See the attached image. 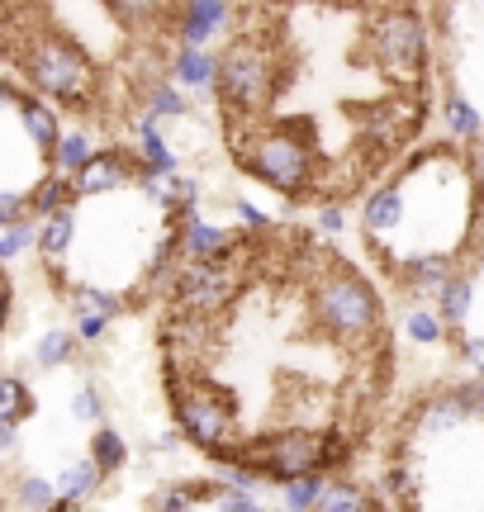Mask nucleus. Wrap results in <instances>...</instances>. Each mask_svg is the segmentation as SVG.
Returning <instances> with one entry per match:
<instances>
[{"mask_svg":"<svg viewBox=\"0 0 484 512\" xmlns=\"http://www.w3.org/2000/svg\"><path fill=\"white\" fill-rule=\"evenodd\" d=\"M371 62L394 81H413L428 62V24L413 10V0H390L380 15L371 19V34H366Z\"/></svg>","mask_w":484,"mask_h":512,"instance_id":"obj_3","label":"nucleus"},{"mask_svg":"<svg viewBox=\"0 0 484 512\" xmlns=\"http://www.w3.org/2000/svg\"><path fill=\"white\" fill-rule=\"evenodd\" d=\"M138 162L148 176H176V152L162 138V119L157 114H138Z\"/></svg>","mask_w":484,"mask_h":512,"instance_id":"obj_15","label":"nucleus"},{"mask_svg":"<svg viewBox=\"0 0 484 512\" xmlns=\"http://www.w3.org/2000/svg\"><path fill=\"white\" fill-rule=\"evenodd\" d=\"M5 323H10V285L0 280V328H5Z\"/></svg>","mask_w":484,"mask_h":512,"instance_id":"obj_46","label":"nucleus"},{"mask_svg":"<svg viewBox=\"0 0 484 512\" xmlns=\"http://www.w3.org/2000/svg\"><path fill=\"white\" fill-rule=\"evenodd\" d=\"M233 209H238V219L247 223V228H271V214H261L257 204H247V200H233Z\"/></svg>","mask_w":484,"mask_h":512,"instance_id":"obj_41","label":"nucleus"},{"mask_svg":"<svg viewBox=\"0 0 484 512\" xmlns=\"http://www.w3.org/2000/svg\"><path fill=\"white\" fill-rule=\"evenodd\" d=\"M214 76H219V57L200 48V43H181L176 53H171V81L181 86V91H200L209 95L214 91Z\"/></svg>","mask_w":484,"mask_h":512,"instance_id":"obj_12","label":"nucleus"},{"mask_svg":"<svg viewBox=\"0 0 484 512\" xmlns=\"http://www.w3.org/2000/svg\"><path fill=\"white\" fill-rule=\"evenodd\" d=\"M470 176H475V185L484 190V147L475 152V157H470Z\"/></svg>","mask_w":484,"mask_h":512,"instance_id":"obj_45","label":"nucleus"},{"mask_svg":"<svg viewBox=\"0 0 484 512\" xmlns=\"http://www.w3.org/2000/svg\"><path fill=\"white\" fill-rule=\"evenodd\" d=\"M15 494L29 512H48L53 508V498H57V484H48V479H38V475H24Z\"/></svg>","mask_w":484,"mask_h":512,"instance_id":"obj_35","label":"nucleus"},{"mask_svg":"<svg viewBox=\"0 0 484 512\" xmlns=\"http://www.w3.org/2000/svg\"><path fill=\"white\" fill-rule=\"evenodd\" d=\"M233 460L252 465L261 479L290 484L299 475H314V470L333 465V437L328 432H309V427H285V432H271L261 441H247V451H238Z\"/></svg>","mask_w":484,"mask_h":512,"instance_id":"obj_4","label":"nucleus"},{"mask_svg":"<svg viewBox=\"0 0 484 512\" xmlns=\"http://www.w3.org/2000/svg\"><path fill=\"white\" fill-rule=\"evenodd\" d=\"M242 275L228 266V256L219 261H186L176 271V304L190 313H219L238 294Z\"/></svg>","mask_w":484,"mask_h":512,"instance_id":"obj_7","label":"nucleus"},{"mask_svg":"<svg viewBox=\"0 0 484 512\" xmlns=\"http://www.w3.org/2000/svg\"><path fill=\"white\" fill-rule=\"evenodd\" d=\"M29 219V195H15V190H0V228L5 223Z\"/></svg>","mask_w":484,"mask_h":512,"instance_id":"obj_36","label":"nucleus"},{"mask_svg":"<svg viewBox=\"0 0 484 512\" xmlns=\"http://www.w3.org/2000/svg\"><path fill=\"white\" fill-rule=\"evenodd\" d=\"M466 361L475 366V375L484 380V337H470V342H466Z\"/></svg>","mask_w":484,"mask_h":512,"instance_id":"obj_43","label":"nucleus"},{"mask_svg":"<svg viewBox=\"0 0 484 512\" xmlns=\"http://www.w3.org/2000/svg\"><path fill=\"white\" fill-rule=\"evenodd\" d=\"M91 460L100 465V475H114V470L129 465V446H124V437H119L114 427H95L91 432Z\"/></svg>","mask_w":484,"mask_h":512,"instance_id":"obj_25","label":"nucleus"},{"mask_svg":"<svg viewBox=\"0 0 484 512\" xmlns=\"http://www.w3.org/2000/svg\"><path fill=\"white\" fill-rule=\"evenodd\" d=\"M456 394H461V399H466L470 418H475V413H484V384H461V389H456Z\"/></svg>","mask_w":484,"mask_h":512,"instance_id":"obj_42","label":"nucleus"},{"mask_svg":"<svg viewBox=\"0 0 484 512\" xmlns=\"http://www.w3.org/2000/svg\"><path fill=\"white\" fill-rule=\"evenodd\" d=\"M314 512H366V494L356 484H347V479H333V484H323Z\"/></svg>","mask_w":484,"mask_h":512,"instance_id":"obj_31","label":"nucleus"},{"mask_svg":"<svg viewBox=\"0 0 484 512\" xmlns=\"http://www.w3.org/2000/svg\"><path fill=\"white\" fill-rule=\"evenodd\" d=\"M176 418H181V432H186L195 446L205 451H224L228 441V413L219 408V399H205V394H176Z\"/></svg>","mask_w":484,"mask_h":512,"instance_id":"obj_9","label":"nucleus"},{"mask_svg":"<svg viewBox=\"0 0 484 512\" xmlns=\"http://www.w3.org/2000/svg\"><path fill=\"white\" fill-rule=\"evenodd\" d=\"M233 242H238V233H228V228H219V223L200 219L195 209H186L181 233H176V247H181L186 261H219V256L233 252Z\"/></svg>","mask_w":484,"mask_h":512,"instance_id":"obj_10","label":"nucleus"},{"mask_svg":"<svg viewBox=\"0 0 484 512\" xmlns=\"http://www.w3.org/2000/svg\"><path fill=\"white\" fill-rule=\"evenodd\" d=\"M15 427H19V422H5V418H0V451H10V446H15Z\"/></svg>","mask_w":484,"mask_h":512,"instance_id":"obj_44","label":"nucleus"},{"mask_svg":"<svg viewBox=\"0 0 484 512\" xmlns=\"http://www.w3.org/2000/svg\"><path fill=\"white\" fill-rule=\"evenodd\" d=\"M76 347H81V337H76V332L53 328V332H43V337H38L34 361H38L43 370H57V366H67V361H72Z\"/></svg>","mask_w":484,"mask_h":512,"instance_id":"obj_26","label":"nucleus"},{"mask_svg":"<svg viewBox=\"0 0 484 512\" xmlns=\"http://www.w3.org/2000/svg\"><path fill=\"white\" fill-rule=\"evenodd\" d=\"M100 5L124 29H152V24H162V15H167V0H100Z\"/></svg>","mask_w":484,"mask_h":512,"instance_id":"obj_22","label":"nucleus"},{"mask_svg":"<svg viewBox=\"0 0 484 512\" xmlns=\"http://www.w3.org/2000/svg\"><path fill=\"white\" fill-rule=\"evenodd\" d=\"M214 508L219 512H266L257 489H238V484H219V489H214Z\"/></svg>","mask_w":484,"mask_h":512,"instance_id":"obj_34","label":"nucleus"},{"mask_svg":"<svg viewBox=\"0 0 484 512\" xmlns=\"http://www.w3.org/2000/svg\"><path fill=\"white\" fill-rule=\"evenodd\" d=\"M95 157V143H91V133H81V128H72V133H62L53 147V171H62V176H76L81 166Z\"/></svg>","mask_w":484,"mask_h":512,"instance_id":"obj_23","label":"nucleus"},{"mask_svg":"<svg viewBox=\"0 0 484 512\" xmlns=\"http://www.w3.org/2000/svg\"><path fill=\"white\" fill-rule=\"evenodd\" d=\"M138 171H143L138 152H129V147H105V152H95L91 162H86V166H81V171L72 176L76 200H91V195H110V190H124L129 181H138Z\"/></svg>","mask_w":484,"mask_h":512,"instance_id":"obj_8","label":"nucleus"},{"mask_svg":"<svg viewBox=\"0 0 484 512\" xmlns=\"http://www.w3.org/2000/svg\"><path fill=\"white\" fill-rule=\"evenodd\" d=\"M34 242H38V223L34 219L5 223V228H0V261H15V256L29 252Z\"/></svg>","mask_w":484,"mask_h":512,"instance_id":"obj_33","label":"nucleus"},{"mask_svg":"<svg viewBox=\"0 0 484 512\" xmlns=\"http://www.w3.org/2000/svg\"><path fill=\"white\" fill-rule=\"evenodd\" d=\"M143 91H148V114H157V119H186V114H190L186 91H181L176 81H167V76L148 81Z\"/></svg>","mask_w":484,"mask_h":512,"instance_id":"obj_24","label":"nucleus"},{"mask_svg":"<svg viewBox=\"0 0 484 512\" xmlns=\"http://www.w3.org/2000/svg\"><path fill=\"white\" fill-rule=\"evenodd\" d=\"M100 479L105 475H100V465H95V460H76V465H67V470L57 475V494L81 503V498H91L95 489H100Z\"/></svg>","mask_w":484,"mask_h":512,"instance_id":"obj_27","label":"nucleus"},{"mask_svg":"<svg viewBox=\"0 0 484 512\" xmlns=\"http://www.w3.org/2000/svg\"><path fill=\"white\" fill-rule=\"evenodd\" d=\"M72 204H76V185H72V176H62V171L43 176V181L29 190V214H34V219H48V214L72 209Z\"/></svg>","mask_w":484,"mask_h":512,"instance_id":"obj_18","label":"nucleus"},{"mask_svg":"<svg viewBox=\"0 0 484 512\" xmlns=\"http://www.w3.org/2000/svg\"><path fill=\"white\" fill-rule=\"evenodd\" d=\"M0 418L5 422L34 418V394H29V384L19 380V375H5V380H0Z\"/></svg>","mask_w":484,"mask_h":512,"instance_id":"obj_29","label":"nucleus"},{"mask_svg":"<svg viewBox=\"0 0 484 512\" xmlns=\"http://www.w3.org/2000/svg\"><path fill=\"white\" fill-rule=\"evenodd\" d=\"M157 512H195V489H167Z\"/></svg>","mask_w":484,"mask_h":512,"instance_id":"obj_40","label":"nucleus"},{"mask_svg":"<svg viewBox=\"0 0 484 512\" xmlns=\"http://www.w3.org/2000/svg\"><path fill=\"white\" fill-rule=\"evenodd\" d=\"M470 418V408H466V399L451 389V394H437V399H428L423 403V413H418V427L423 432H451V427H461V422Z\"/></svg>","mask_w":484,"mask_h":512,"instance_id":"obj_21","label":"nucleus"},{"mask_svg":"<svg viewBox=\"0 0 484 512\" xmlns=\"http://www.w3.org/2000/svg\"><path fill=\"white\" fill-rule=\"evenodd\" d=\"M48 512H81V503H76V498H62V494H57Z\"/></svg>","mask_w":484,"mask_h":512,"instance_id":"obj_47","label":"nucleus"},{"mask_svg":"<svg viewBox=\"0 0 484 512\" xmlns=\"http://www.w3.org/2000/svg\"><path fill=\"white\" fill-rule=\"evenodd\" d=\"M15 110H19V119H24V133H29V143H34L43 157H53L57 138H62V124H57L53 105H48L43 95H34V91H19Z\"/></svg>","mask_w":484,"mask_h":512,"instance_id":"obj_13","label":"nucleus"},{"mask_svg":"<svg viewBox=\"0 0 484 512\" xmlns=\"http://www.w3.org/2000/svg\"><path fill=\"white\" fill-rule=\"evenodd\" d=\"M72 238H76V214L72 209H57L48 219L38 223V252L48 256V261H62V256L72 252Z\"/></svg>","mask_w":484,"mask_h":512,"instance_id":"obj_20","label":"nucleus"},{"mask_svg":"<svg viewBox=\"0 0 484 512\" xmlns=\"http://www.w3.org/2000/svg\"><path fill=\"white\" fill-rule=\"evenodd\" d=\"M110 328V318H100V313H76V337L81 342H100Z\"/></svg>","mask_w":484,"mask_h":512,"instance_id":"obj_38","label":"nucleus"},{"mask_svg":"<svg viewBox=\"0 0 484 512\" xmlns=\"http://www.w3.org/2000/svg\"><path fill=\"white\" fill-rule=\"evenodd\" d=\"M333 5H352L356 10V5H375V0H333Z\"/></svg>","mask_w":484,"mask_h":512,"instance_id":"obj_48","label":"nucleus"},{"mask_svg":"<svg viewBox=\"0 0 484 512\" xmlns=\"http://www.w3.org/2000/svg\"><path fill=\"white\" fill-rule=\"evenodd\" d=\"M451 275V256L447 252H409L404 256V266H399V280L413 285V290H437L442 280Z\"/></svg>","mask_w":484,"mask_h":512,"instance_id":"obj_17","label":"nucleus"},{"mask_svg":"<svg viewBox=\"0 0 484 512\" xmlns=\"http://www.w3.org/2000/svg\"><path fill=\"white\" fill-rule=\"evenodd\" d=\"M276 57L257 48V43H228V53L219 57V76H214V91L224 100L233 114H257L271 105V95H276Z\"/></svg>","mask_w":484,"mask_h":512,"instance_id":"obj_6","label":"nucleus"},{"mask_svg":"<svg viewBox=\"0 0 484 512\" xmlns=\"http://www.w3.org/2000/svg\"><path fill=\"white\" fill-rule=\"evenodd\" d=\"M442 124H447V133L456 143H475L484 133V114L475 110L461 91H447V100H442Z\"/></svg>","mask_w":484,"mask_h":512,"instance_id":"obj_19","label":"nucleus"},{"mask_svg":"<svg viewBox=\"0 0 484 512\" xmlns=\"http://www.w3.org/2000/svg\"><path fill=\"white\" fill-rule=\"evenodd\" d=\"M475 309V280L461 271H451L442 285H437V318L447 323V328H461Z\"/></svg>","mask_w":484,"mask_h":512,"instance_id":"obj_16","label":"nucleus"},{"mask_svg":"<svg viewBox=\"0 0 484 512\" xmlns=\"http://www.w3.org/2000/svg\"><path fill=\"white\" fill-rule=\"evenodd\" d=\"M72 309L76 313H100V318H119L124 313V299L100 285H72Z\"/></svg>","mask_w":484,"mask_h":512,"instance_id":"obj_30","label":"nucleus"},{"mask_svg":"<svg viewBox=\"0 0 484 512\" xmlns=\"http://www.w3.org/2000/svg\"><path fill=\"white\" fill-rule=\"evenodd\" d=\"M228 29V0H181L176 5V43H200L219 38Z\"/></svg>","mask_w":484,"mask_h":512,"instance_id":"obj_11","label":"nucleus"},{"mask_svg":"<svg viewBox=\"0 0 484 512\" xmlns=\"http://www.w3.org/2000/svg\"><path fill=\"white\" fill-rule=\"evenodd\" d=\"M404 332H409V342H418V347H437L447 337V323L428 309H409L404 313Z\"/></svg>","mask_w":484,"mask_h":512,"instance_id":"obj_32","label":"nucleus"},{"mask_svg":"<svg viewBox=\"0 0 484 512\" xmlns=\"http://www.w3.org/2000/svg\"><path fill=\"white\" fill-rule=\"evenodd\" d=\"M309 304H314L318 323L333 332V337H342V342L371 337L375 323H380V299H375L371 285L352 271H323L314 280Z\"/></svg>","mask_w":484,"mask_h":512,"instance_id":"obj_5","label":"nucleus"},{"mask_svg":"<svg viewBox=\"0 0 484 512\" xmlns=\"http://www.w3.org/2000/svg\"><path fill=\"white\" fill-rule=\"evenodd\" d=\"M323 470H314V475H299L290 479V484H280V503H285V512H314L318 494H323Z\"/></svg>","mask_w":484,"mask_h":512,"instance_id":"obj_28","label":"nucleus"},{"mask_svg":"<svg viewBox=\"0 0 484 512\" xmlns=\"http://www.w3.org/2000/svg\"><path fill=\"white\" fill-rule=\"evenodd\" d=\"M19 72L29 81V91L43 95V100H62V105H91L95 91H100V72L95 62L72 38L53 34V29H38L19 43Z\"/></svg>","mask_w":484,"mask_h":512,"instance_id":"obj_1","label":"nucleus"},{"mask_svg":"<svg viewBox=\"0 0 484 512\" xmlns=\"http://www.w3.org/2000/svg\"><path fill=\"white\" fill-rule=\"evenodd\" d=\"M72 413H76L81 422H100V418H105V408H100V394H95V389H76Z\"/></svg>","mask_w":484,"mask_h":512,"instance_id":"obj_37","label":"nucleus"},{"mask_svg":"<svg viewBox=\"0 0 484 512\" xmlns=\"http://www.w3.org/2000/svg\"><path fill=\"white\" fill-rule=\"evenodd\" d=\"M480 5H484V0H480Z\"/></svg>","mask_w":484,"mask_h":512,"instance_id":"obj_49","label":"nucleus"},{"mask_svg":"<svg viewBox=\"0 0 484 512\" xmlns=\"http://www.w3.org/2000/svg\"><path fill=\"white\" fill-rule=\"evenodd\" d=\"M347 228V209L342 204H323L318 209V233H342Z\"/></svg>","mask_w":484,"mask_h":512,"instance_id":"obj_39","label":"nucleus"},{"mask_svg":"<svg viewBox=\"0 0 484 512\" xmlns=\"http://www.w3.org/2000/svg\"><path fill=\"white\" fill-rule=\"evenodd\" d=\"M242 166L266 181L271 190L280 195H304L314 185V171H318V147H314V133L309 128H285V124H271L252 133V143L242 147Z\"/></svg>","mask_w":484,"mask_h":512,"instance_id":"obj_2","label":"nucleus"},{"mask_svg":"<svg viewBox=\"0 0 484 512\" xmlns=\"http://www.w3.org/2000/svg\"><path fill=\"white\" fill-rule=\"evenodd\" d=\"M361 223H366V233H394L399 223H404V185H375L366 190V200H361Z\"/></svg>","mask_w":484,"mask_h":512,"instance_id":"obj_14","label":"nucleus"}]
</instances>
